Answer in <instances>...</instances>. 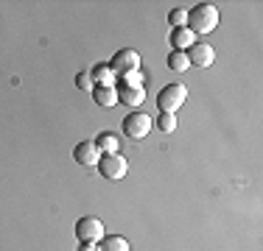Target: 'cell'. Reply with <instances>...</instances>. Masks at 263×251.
<instances>
[{
    "mask_svg": "<svg viewBox=\"0 0 263 251\" xmlns=\"http://www.w3.org/2000/svg\"><path fill=\"white\" fill-rule=\"evenodd\" d=\"M216 25H218V9L213 3H199L187 11L185 28H191L193 34H210V31H216Z\"/></svg>",
    "mask_w": 263,
    "mask_h": 251,
    "instance_id": "1",
    "label": "cell"
},
{
    "mask_svg": "<svg viewBox=\"0 0 263 251\" xmlns=\"http://www.w3.org/2000/svg\"><path fill=\"white\" fill-rule=\"evenodd\" d=\"M98 173H101L106 181H121L123 176L129 173V162L123 159L121 154H104L101 159H98Z\"/></svg>",
    "mask_w": 263,
    "mask_h": 251,
    "instance_id": "2",
    "label": "cell"
},
{
    "mask_svg": "<svg viewBox=\"0 0 263 251\" xmlns=\"http://www.w3.org/2000/svg\"><path fill=\"white\" fill-rule=\"evenodd\" d=\"M185 98H187V90H185L182 84H168V87H162V90H160L157 106H160V112L174 115V112H177L179 106L185 103Z\"/></svg>",
    "mask_w": 263,
    "mask_h": 251,
    "instance_id": "3",
    "label": "cell"
},
{
    "mask_svg": "<svg viewBox=\"0 0 263 251\" xmlns=\"http://www.w3.org/2000/svg\"><path fill=\"white\" fill-rule=\"evenodd\" d=\"M148 131H152V117L143 115V112H132L123 117V134L129 140H146Z\"/></svg>",
    "mask_w": 263,
    "mask_h": 251,
    "instance_id": "4",
    "label": "cell"
},
{
    "mask_svg": "<svg viewBox=\"0 0 263 251\" xmlns=\"http://www.w3.org/2000/svg\"><path fill=\"white\" fill-rule=\"evenodd\" d=\"M109 70L115 75H129V73L140 70V53L132 50V48L118 50V53L112 56V61H109Z\"/></svg>",
    "mask_w": 263,
    "mask_h": 251,
    "instance_id": "5",
    "label": "cell"
},
{
    "mask_svg": "<svg viewBox=\"0 0 263 251\" xmlns=\"http://www.w3.org/2000/svg\"><path fill=\"white\" fill-rule=\"evenodd\" d=\"M76 237L81 243H98V240H104V223L98 221V218H92V215H84V218H79V223H76Z\"/></svg>",
    "mask_w": 263,
    "mask_h": 251,
    "instance_id": "6",
    "label": "cell"
},
{
    "mask_svg": "<svg viewBox=\"0 0 263 251\" xmlns=\"http://www.w3.org/2000/svg\"><path fill=\"white\" fill-rule=\"evenodd\" d=\"M187 61L193 67H210L216 61V50H213L208 42H196L191 50H187Z\"/></svg>",
    "mask_w": 263,
    "mask_h": 251,
    "instance_id": "7",
    "label": "cell"
},
{
    "mask_svg": "<svg viewBox=\"0 0 263 251\" xmlns=\"http://www.w3.org/2000/svg\"><path fill=\"white\" fill-rule=\"evenodd\" d=\"M73 159L79 162V165H98V159H101V151L96 148V142H90V140H84V142H79L76 148H73Z\"/></svg>",
    "mask_w": 263,
    "mask_h": 251,
    "instance_id": "8",
    "label": "cell"
},
{
    "mask_svg": "<svg viewBox=\"0 0 263 251\" xmlns=\"http://www.w3.org/2000/svg\"><path fill=\"white\" fill-rule=\"evenodd\" d=\"M143 100H146V92H143V87H132V84H121L118 87V103H126V106H140Z\"/></svg>",
    "mask_w": 263,
    "mask_h": 251,
    "instance_id": "9",
    "label": "cell"
},
{
    "mask_svg": "<svg viewBox=\"0 0 263 251\" xmlns=\"http://www.w3.org/2000/svg\"><path fill=\"white\" fill-rule=\"evenodd\" d=\"M193 45H196V34H193L191 28H174L171 31V48L174 50H182V53H187Z\"/></svg>",
    "mask_w": 263,
    "mask_h": 251,
    "instance_id": "10",
    "label": "cell"
},
{
    "mask_svg": "<svg viewBox=\"0 0 263 251\" xmlns=\"http://www.w3.org/2000/svg\"><path fill=\"white\" fill-rule=\"evenodd\" d=\"M92 100H96L98 106H104V109H109V106L118 103V90L115 87H96V90H92Z\"/></svg>",
    "mask_w": 263,
    "mask_h": 251,
    "instance_id": "11",
    "label": "cell"
},
{
    "mask_svg": "<svg viewBox=\"0 0 263 251\" xmlns=\"http://www.w3.org/2000/svg\"><path fill=\"white\" fill-rule=\"evenodd\" d=\"M98 251H132V248H129V240H126V237L112 235V237L98 240Z\"/></svg>",
    "mask_w": 263,
    "mask_h": 251,
    "instance_id": "12",
    "label": "cell"
},
{
    "mask_svg": "<svg viewBox=\"0 0 263 251\" xmlns=\"http://www.w3.org/2000/svg\"><path fill=\"white\" fill-rule=\"evenodd\" d=\"M90 75L96 81V87H112V81H115V73L109 70V65H98Z\"/></svg>",
    "mask_w": 263,
    "mask_h": 251,
    "instance_id": "13",
    "label": "cell"
},
{
    "mask_svg": "<svg viewBox=\"0 0 263 251\" xmlns=\"http://www.w3.org/2000/svg\"><path fill=\"white\" fill-rule=\"evenodd\" d=\"M96 148L104 151V154H118V137L112 134V131H104V134H98Z\"/></svg>",
    "mask_w": 263,
    "mask_h": 251,
    "instance_id": "14",
    "label": "cell"
},
{
    "mask_svg": "<svg viewBox=\"0 0 263 251\" xmlns=\"http://www.w3.org/2000/svg\"><path fill=\"white\" fill-rule=\"evenodd\" d=\"M168 67H171L174 73H185L187 67H191L187 53H182V50H171V56H168Z\"/></svg>",
    "mask_w": 263,
    "mask_h": 251,
    "instance_id": "15",
    "label": "cell"
},
{
    "mask_svg": "<svg viewBox=\"0 0 263 251\" xmlns=\"http://www.w3.org/2000/svg\"><path fill=\"white\" fill-rule=\"evenodd\" d=\"M157 129H160V131H165V134L177 131V117L168 115V112H160V115H157Z\"/></svg>",
    "mask_w": 263,
    "mask_h": 251,
    "instance_id": "16",
    "label": "cell"
},
{
    "mask_svg": "<svg viewBox=\"0 0 263 251\" xmlns=\"http://www.w3.org/2000/svg\"><path fill=\"white\" fill-rule=\"evenodd\" d=\"M76 87H79V90H84V92H92V90H96V81H92L90 70H84V73L76 75Z\"/></svg>",
    "mask_w": 263,
    "mask_h": 251,
    "instance_id": "17",
    "label": "cell"
},
{
    "mask_svg": "<svg viewBox=\"0 0 263 251\" xmlns=\"http://www.w3.org/2000/svg\"><path fill=\"white\" fill-rule=\"evenodd\" d=\"M168 23H171L174 28H185V23H187V11H182V9H174L171 14H168Z\"/></svg>",
    "mask_w": 263,
    "mask_h": 251,
    "instance_id": "18",
    "label": "cell"
},
{
    "mask_svg": "<svg viewBox=\"0 0 263 251\" xmlns=\"http://www.w3.org/2000/svg\"><path fill=\"white\" fill-rule=\"evenodd\" d=\"M123 84H132V87H143V75H140V70H135V73L123 75Z\"/></svg>",
    "mask_w": 263,
    "mask_h": 251,
    "instance_id": "19",
    "label": "cell"
},
{
    "mask_svg": "<svg viewBox=\"0 0 263 251\" xmlns=\"http://www.w3.org/2000/svg\"><path fill=\"white\" fill-rule=\"evenodd\" d=\"M79 251H98V246H96V243H81Z\"/></svg>",
    "mask_w": 263,
    "mask_h": 251,
    "instance_id": "20",
    "label": "cell"
}]
</instances>
